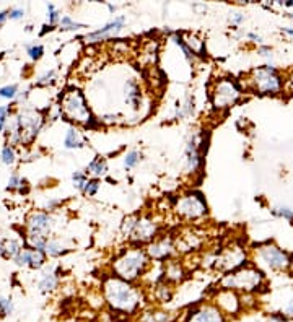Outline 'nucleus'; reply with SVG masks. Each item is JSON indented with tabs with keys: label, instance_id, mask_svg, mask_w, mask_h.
Segmentation results:
<instances>
[{
	"label": "nucleus",
	"instance_id": "nucleus-1",
	"mask_svg": "<svg viewBox=\"0 0 293 322\" xmlns=\"http://www.w3.org/2000/svg\"><path fill=\"white\" fill-rule=\"evenodd\" d=\"M103 299L113 313L134 316L142 309L145 296L144 291L134 283L125 280L108 275L103 280Z\"/></svg>",
	"mask_w": 293,
	"mask_h": 322
},
{
	"label": "nucleus",
	"instance_id": "nucleus-2",
	"mask_svg": "<svg viewBox=\"0 0 293 322\" xmlns=\"http://www.w3.org/2000/svg\"><path fill=\"white\" fill-rule=\"evenodd\" d=\"M148 265H150V257L146 254V250L140 246H135L125 249L119 255H116L111 267H113V273L116 277L134 283L135 280L142 278L146 273Z\"/></svg>",
	"mask_w": 293,
	"mask_h": 322
},
{
	"label": "nucleus",
	"instance_id": "nucleus-3",
	"mask_svg": "<svg viewBox=\"0 0 293 322\" xmlns=\"http://www.w3.org/2000/svg\"><path fill=\"white\" fill-rule=\"evenodd\" d=\"M264 286V273L257 265H244L220 278V290H233L238 293L254 295Z\"/></svg>",
	"mask_w": 293,
	"mask_h": 322
},
{
	"label": "nucleus",
	"instance_id": "nucleus-4",
	"mask_svg": "<svg viewBox=\"0 0 293 322\" xmlns=\"http://www.w3.org/2000/svg\"><path fill=\"white\" fill-rule=\"evenodd\" d=\"M62 112L69 121L85 125L87 129H97V121L88 107L87 99L78 88H70L65 91L62 98Z\"/></svg>",
	"mask_w": 293,
	"mask_h": 322
},
{
	"label": "nucleus",
	"instance_id": "nucleus-5",
	"mask_svg": "<svg viewBox=\"0 0 293 322\" xmlns=\"http://www.w3.org/2000/svg\"><path fill=\"white\" fill-rule=\"evenodd\" d=\"M247 85L254 93L275 96L284 88V78L274 65L266 64L251 70L247 76Z\"/></svg>",
	"mask_w": 293,
	"mask_h": 322
},
{
	"label": "nucleus",
	"instance_id": "nucleus-6",
	"mask_svg": "<svg viewBox=\"0 0 293 322\" xmlns=\"http://www.w3.org/2000/svg\"><path fill=\"white\" fill-rule=\"evenodd\" d=\"M254 260L259 269L274 270V272H289L292 269L290 254L272 241L262 243L254 248Z\"/></svg>",
	"mask_w": 293,
	"mask_h": 322
},
{
	"label": "nucleus",
	"instance_id": "nucleus-7",
	"mask_svg": "<svg viewBox=\"0 0 293 322\" xmlns=\"http://www.w3.org/2000/svg\"><path fill=\"white\" fill-rule=\"evenodd\" d=\"M241 95H243V90L238 85V81H235L233 78H219L215 80L214 88L210 91L212 106L219 111L228 109L238 103Z\"/></svg>",
	"mask_w": 293,
	"mask_h": 322
},
{
	"label": "nucleus",
	"instance_id": "nucleus-8",
	"mask_svg": "<svg viewBox=\"0 0 293 322\" xmlns=\"http://www.w3.org/2000/svg\"><path fill=\"white\" fill-rule=\"evenodd\" d=\"M174 212L178 217L188 222L193 220H200L209 213V207L204 198V194L199 191H189L184 196L176 198L174 202Z\"/></svg>",
	"mask_w": 293,
	"mask_h": 322
},
{
	"label": "nucleus",
	"instance_id": "nucleus-9",
	"mask_svg": "<svg viewBox=\"0 0 293 322\" xmlns=\"http://www.w3.org/2000/svg\"><path fill=\"white\" fill-rule=\"evenodd\" d=\"M247 264L246 259V250L240 246H233V248H226L223 249L219 255L214 257V269L220 270V272L231 273L235 270H238L241 267H244Z\"/></svg>",
	"mask_w": 293,
	"mask_h": 322
},
{
	"label": "nucleus",
	"instance_id": "nucleus-10",
	"mask_svg": "<svg viewBox=\"0 0 293 322\" xmlns=\"http://www.w3.org/2000/svg\"><path fill=\"white\" fill-rule=\"evenodd\" d=\"M183 322H228V318L214 303H204L191 306Z\"/></svg>",
	"mask_w": 293,
	"mask_h": 322
},
{
	"label": "nucleus",
	"instance_id": "nucleus-11",
	"mask_svg": "<svg viewBox=\"0 0 293 322\" xmlns=\"http://www.w3.org/2000/svg\"><path fill=\"white\" fill-rule=\"evenodd\" d=\"M43 125V117L34 111H24L17 119V130L15 135L22 142H31L38 135Z\"/></svg>",
	"mask_w": 293,
	"mask_h": 322
},
{
	"label": "nucleus",
	"instance_id": "nucleus-12",
	"mask_svg": "<svg viewBox=\"0 0 293 322\" xmlns=\"http://www.w3.org/2000/svg\"><path fill=\"white\" fill-rule=\"evenodd\" d=\"M160 231V224L156 223L155 218L148 217V215H142V217H137V222H135V226L130 233L129 239L137 244H144V243H153L156 236H158Z\"/></svg>",
	"mask_w": 293,
	"mask_h": 322
},
{
	"label": "nucleus",
	"instance_id": "nucleus-13",
	"mask_svg": "<svg viewBox=\"0 0 293 322\" xmlns=\"http://www.w3.org/2000/svg\"><path fill=\"white\" fill-rule=\"evenodd\" d=\"M214 304L226 316V318L238 316L240 311L243 309L241 295H238V291H233V290H219V293H217L214 298Z\"/></svg>",
	"mask_w": 293,
	"mask_h": 322
},
{
	"label": "nucleus",
	"instance_id": "nucleus-14",
	"mask_svg": "<svg viewBox=\"0 0 293 322\" xmlns=\"http://www.w3.org/2000/svg\"><path fill=\"white\" fill-rule=\"evenodd\" d=\"M146 254H148L150 260L153 262L165 264L171 259V255L176 252V243L171 236H161L155 239L153 243H150L146 246Z\"/></svg>",
	"mask_w": 293,
	"mask_h": 322
},
{
	"label": "nucleus",
	"instance_id": "nucleus-15",
	"mask_svg": "<svg viewBox=\"0 0 293 322\" xmlns=\"http://www.w3.org/2000/svg\"><path fill=\"white\" fill-rule=\"evenodd\" d=\"M202 150H200V135H193L186 143L184 161L188 173H195L202 163Z\"/></svg>",
	"mask_w": 293,
	"mask_h": 322
},
{
	"label": "nucleus",
	"instance_id": "nucleus-16",
	"mask_svg": "<svg viewBox=\"0 0 293 322\" xmlns=\"http://www.w3.org/2000/svg\"><path fill=\"white\" fill-rule=\"evenodd\" d=\"M124 23H125V18L124 17H118L114 20H111L109 23H106L103 28L97 29L93 33H88L85 36L87 43H97V41H104V39H111L114 36H118L124 28Z\"/></svg>",
	"mask_w": 293,
	"mask_h": 322
},
{
	"label": "nucleus",
	"instance_id": "nucleus-17",
	"mask_svg": "<svg viewBox=\"0 0 293 322\" xmlns=\"http://www.w3.org/2000/svg\"><path fill=\"white\" fill-rule=\"evenodd\" d=\"M44 254L46 252L39 249H22V252L15 257V262L17 265H29L31 269H41L46 260Z\"/></svg>",
	"mask_w": 293,
	"mask_h": 322
},
{
	"label": "nucleus",
	"instance_id": "nucleus-18",
	"mask_svg": "<svg viewBox=\"0 0 293 322\" xmlns=\"http://www.w3.org/2000/svg\"><path fill=\"white\" fill-rule=\"evenodd\" d=\"M28 228H29V233L33 234H41V236H46L52 228V220L48 213H31V217L28 220Z\"/></svg>",
	"mask_w": 293,
	"mask_h": 322
},
{
	"label": "nucleus",
	"instance_id": "nucleus-19",
	"mask_svg": "<svg viewBox=\"0 0 293 322\" xmlns=\"http://www.w3.org/2000/svg\"><path fill=\"white\" fill-rule=\"evenodd\" d=\"M186 278V269L183 262L179 260H168L165 262V267H163V280L168 282L170 285H176V283H181L183 280Z\"/></svg>",
	"mask_w": 293,
	"mask_h": 322
},
{
	"label": "nucleus",
	"instance_id": "nucleus-20",
	"mask_svg": "<svg viewBox=\"0 0 293 322\" xmlns=\"http://www.w3.org/2000/svg\"><path fill=\"white\" fill-rule=\"evenodd\" d=\"M124 93H125V103H127L134 111L140 109V103H142V90L140 85L134 78H129L124 85Z\"/></svg>",
	"mask_w": 293,
	"mask_h": 322
},
{
	"label": "nucleus",
	"instance_id": "nucleus-21",
	"mask_svg": "<svg viewBox=\"0 0 293 322\" xmlns=\"http://www.w3.org/2000/svg\"><path fill=\"white\" fill-rule=\"evenodd\" d=\"M179 38H181V41H183L186 46H188V49H189L194 55L204 57V55L207 54L205 41L202 39L199 34H195V33H181Z\"/></svg>",
	"mask_w": 293,
	"mask_h": 322
},
{
	"label": "nucleus",
	"instance_id": "nucleus-22",
	"mask_svg": "<svg viewBox=\"0 0 293 322\" xmlns=\"http://www.w3.org/2000/svg\"><path fill=\"white\" fill-rule=\"evenodd\" d=\"M173 295H174L173 288H171V285L168 282H165V280L155 285L153 296L158 303H170V301L173 299Z\"/></svg>",
	"mask_w": 293,
	"mask_h": 322
},
{
	"label": "nucleus",
	"instance_id": "nucleus-23",
	"mask_svg": "<svg viewBox=\"0 0 293 322\" xmlns=\"http://www.w3.org/2000/svg\"><path fill=\"white\" fill-rule=\"evenodd\" d=\"M87 173H88V174H92L95 179H97V177H103V176L108 174V163H106L104 158L97 156L92 163H88Z\"/></svg>",
	"mask_w": 293,
	"mask_h": 322
},
{
	"label": "nucleus",
	"instance_id": "nucleus-24",
	"mask_svg": "<svg viewBox=\"0 0 293 322\" xmlns=\"http://www.w3.org/2000/svg\"><path fill=\"white\" fill-rule=\"evenodd\" d=\"M139 322H174V318L165 311H145Z\"/></svg>",
	"mask_w": 293,
	"mask_h": 322
},
{
	"label": "nucleus",
	"instance_id": "nucleus-25",
	"mask_svg": "<svg viewBox=\"0 0 293 322\" xmlns=\"http://www.w3.org/2000/svg\"><path fill=\"white\" fill-rule=\"evenodd\" d=\"M64 145H65V148H69V150L82 148L85 145L82 135H80V132L75 129V127H70V129L67 130V134H65V139H64Z\"/></svg>",
	"mask_w": 293,
	"mask_h": 322
},
{
	"label": "nucleus",
	"instance_id": "nucleus-26",
	"mask_svg": "<svg viewBox=\"0 0 293 322\" xmlns=\"http://www.w3.org/2000/svg\"><path fill=\"white\" fill-rule=\"evenodd\" d=\"M22 252V246H20V243L13 241V239H7V241H3L0 244V254L3 255V257H17V255Z\"/></svg>",
	"mask_w": 293,
	"mask_h": 322
},
{
	"label": "nucleus",
	"instance_id": "nucleus-27",
	"mask_svg": "<svg viewBox=\"0 0 293 322\" xmlns=\"http://www.w3.org/2000/svg\"><path fill=\"white\" fill-rule=\"evenodd\" d=\"M57 283H59L57 273L48 272V273L43 275L41 282H39V290H41L43 293H49V291H54L55 288H57Z\"/></svg>",
	"mask_w": 293,
	"mask_h": 322
},
{
	"label": "nucleus",
	"instance_id": "nucleus-28",
	"mask_svg": "<svg viewBox=\"0 0 293 322\" xmlns=\"http://www.w3.org/2000/svg\"><path fill=\"white\" fill-rule=\"evenodd\" d=\"M44 252L50 257H57V255L64 254L65 252V248L62 241H59V239H52V241H48L46 248H44Z\"/></svg>",
	"mask_w": 293,
	"mask_h": 322
},
{
	"label": "nucleus",
	"instance_id": "nucleus-29",
	"mask_svg": "<svg viewBox=\"0 0 293 322\" xmlns=\"http://www.w3.org/2000/svg\"><path fill=\"white\" fill-rule=\"evenodd\" d=\"M140 158H142V155H140L137 150L129 151L127 155L124 156V168H125V170H132V168H135V166L139 165Z\"/></svg>",
	"mask_w": 293,
	"mask_h": 322
},
{
	"label": "nucleus",
	"instance_id": "nucleus-30",
	"mask_svg": "<svg viewBox=\"0 0 293 322\" xmlns=\"http://www.w3.org/2000/svg\"><path fill=\"white\" fill-rule=\"evenodd\" d=\"M272 215H275V217H279V218H284V220H287V222H293V210L289 207L272 208Z\"/></svg>",
	"mask_w": 293,
	"mask_h": 322
},
{
	"label": "nucleus",
	"instance_id": "nucleus-31",
	"mask_svg": "<svg viewBox=\"0 0 293 322\" xmlns=\"http://www.w3.org/2000/svg\"><path fill=\"white\" fill-rule=\"evenodd\" d=\"M98 189H99V181H98V179H88V182L85 184V187H83L82 192L85 194V196L93 197V196H97Z\"/></svg>",
	"mask_w": 293,
	"mask_h": 322
},
{
	"label": "nucleus",
	"instance_id": "nucleus-32",
	"mask_svg": "<svg viewBox=\"0 0 293 322\" xmlns=\"http://www.w3.org/2000/svg\"><path fill=\"white\" fill-rule=\"evenodd\" d=\"M194 112V101L191 99V98H188L183 103V106H179V109H178V117H188V116H191Z\"/></svg>",
	"mask_w": 293,
	"mask_h": 322
},
{
	"label": "nucleus",
	"instance_id": "nucleus-33",
	"mask_svg": "<svg viewBox=\"0 0 293 322\" xmlns=\"http://www.w3.org/2000/svg\"><path fill=\"white\" fill-rule=\"evenodd\" d=\"M72 181H73V186H75V187L80 189V191H83L85 184L88 182V177H87V174H85V173H82V171H75L73 174H72Z\"/></svg>",
	"mask_w": 293,
	"mask_h": 322
},
{
	"label": "nucleus",
	"instance_id": "nucleus-34",
	"mask_svg": "<svg viewBox=\"0 0 293 322\" xmlns=\"http://www.w3.org/2000/svg\"><path fill=\"white\" fill-rule=\"evenodd\" d=\"M12 313H13V303H12V299L2 298V296H0V316H2V318H5V316H10Z\"/></svg>",
	"mask_w": 293,
	"mask_h": 322
},
{
	"label": "nucleus",
	"instance_id": "nucleus-35",
	"mask_svg": "<svg viewBox=\"0 0 293 322\" xmlns=\"http://www.w3.org/2000/svg\"><path fill=\"white\" fill-rule=\"evenodd\" d=\"M59 22H60V26H62L64 29H78V28H83V25H82V23L73 22V20L70 18V17H67V15L60 18Z\"/></svg>",
	"mask_w": 293,
	"mask_h": 322
},
{
	"label": "nucleus",
	"instance_id": "nucleus-36",
	"mask_svg": "<svg viewBox=\"0 0 293 322\" xmlns=\"http://www.w3.org/2000/svg\"><path fill=\"white\" fill-rule=\"evenodd\" d=\"M2 161L5 163V165H12V163L15 161V151L12 147H3L2 148Z\"/></svg>",
	"mask_w": 293,
	"mask_h": 322
},
{
	"label": "nucleus",
	"instance_id": "nucleus-37",
	"mask_svg": "<svg viewBox=\"0 0 293 322\" xmlns=\"http://www.w3.org/2000/svg\"><path fill=\"white\" fill-rule=\"evenodd\" d=\"M174 43L178 44V48H179V49H181V50H183V52H184L186 59H188L191 64H193V62H194V57H195V55H194V54L191 52V50L188 49V46H186V44L183 43V41H181V38H179V36H176V38H174Z\"/></svg>",
	"mask_w": 293,
	"mask_h": 322
},
{
	"label": "nucleus",
	"instance_id": "nucleus-38",
	"mask_svg": "<svg viewBox=\"0 0 293 322\" xmlns=\"http://www.w3.org/2000/svg\"><path fill=\"white\" fill-rule=\"evenodd\" d=\"M43 52H44V48H43L41 44L29 46V48H28V54H29V57H31L33 60H38L43 55Z\"/></svg>",
	"mask_w": 293,
	"mask_h": 322
},
{
	"label": "nucleus",
	"instance_id": "nucleus-39",
	"mask_svg": "<svg viewBox=\"0 0 293 322\" xmlns=\"http://www.w3.org/2000/svg\"><path fill=\"white\" fill-rule=\"evenodd\" d=\"M15 95H17V85H8V86H3V88H0V96L2 98H15Z\"/></svg>",
	"mask_w": 293,
	"mask_h": 322
},
{
	"label": "nucleus",
	"instance_id": "nucleus-40",
	"mask_svg": "<svg viewBox=\"0 0 293 322\" xmlns=\"http://www.w3.org/2000/svg\"><path fill=\"white\" fill-rule=\"evenodd\" d=\"M48 17H49V25L52 26V25L59 20V12L55 10V7L52 3H48Z\"/></svg>",
	"mask_w": 293,
	"mask_h": 322
},
{
	"label": "nucleus",
	"instance_id": "nucleus-41",
	"mask_svg": "<svg viewBox=\"0 0 293 322\" xmlns=\"http://www.w3.org/2000/svg\"><path fill=\"white\" fill-rule=\"evenodd\" d=\"M55 78V72L50 70L49 74H46L44 76H41V78L38 80V85H48V83H52Z\"/></svg>",
	"mask_w": 293,
	"mask_h": 322
},
{
	"label": "nucleus",
	"instance_id": "nucleus-42",
	"mask_svg": "<svg viewBox=\"0 0 293 322\" xmlns=\"http://www.w3.org/2000/svg\"><path fill=\"white\" fill-rule=\"evenodd\" d=\"M257 54H259L261 57L270 59L272 57V48L270 46H259V48H257Z\"/></svg>",
	"mask_w": 293,
	"mask_h": 322
},
{
	"label": "nucleus",
	"instance_id": "nucleus-43",
	"mask_svg": "<svg viewBox=\"0 0 293 322\" xmlns=\"http://www.w3.org/2000/svg\"><path fill=\"white\" fill-rule=\"evenodd\" d=\"M230 20H231V25H233V26H240V25L244 22V15L240 13V12H236V13L231 15Z\"/></svg>",
	"mask_w": 293,
	"mask_h": 322
},
{
	"label": "nucleus",
	"instance_id": "nucleus-44",
	"mask_svg": "<svg viewBox=\"0 0 293 322\" xmlns=\"http://www.w3.org/2000/svg\"><path fill=\"white\" fill-rule=\"evenodd\" d=\"M270 319L275 321V322H290V319L287 318L285 313H272L270 314Z\"/></svg>",
	"mask_w": 293,
	"mask_h": 322
},
{
	"label": "nucleus",
	"instance_id": "nucleus-45",
	"mask_svg": "<svg viewBox=\"0 0 293 322\" xmlns=\"http://www.w3.org/2000/svg\"><path fill=\"white\" fill-rule=\"evenodd\" d=\"M22 182H23L22 179L13 174L12 177H10V181H8V189H17V187L22 186Z\"/></svg>",
	"mask_w": 293,
	"mask_h": 322
},
{
	"label": "nucleus",
	"instance_id": "nucleus-46",
	"mask_svg": "<svg viewBox=\"0 0 293 322\" xmlns=\"http://www.w3.org/2000/svg\"><path fill=\"white\" fill-rule=\"evenodd\" d=\"M7 114H8L7 107H0V130H3V127H5V122H7Z\"/></svg>",
	"mask_w": 293,
	"mask_h": 322
},
{
	"label": "nucleus",
	"instance_id": "nucleus-47",
	"mask_svg": "<svg viewBox=\"0 0 293 322\" xmlns=\"http://www.w3.org/2000/svg\"><path fill=\"white\" fill-rule=\"evenodd\" d=\"M23 8H13V10H10L8 12V17L10 18H13V20H18V18H22L23 17Z\"/></svg>",
	"mask_w": 293,
	"mask_h": 322
},
{
	"label": "nucleus",
	"instance_id": "nucleus-48",
	"mask_svg": "<svg viewBox=\"0 0 293 322\" xmlns=\"http://www.w3.org/2000/svg\"><path fill=\"white\" fill-rule=\"evenodd\" d=\"M246 38H247V39H251L252 43H257V44H261V43H262V38H261L259 34H256V33H247V34H246Z\"/></svg>",
	"mask_w": 293,
	"mask_h": 322
},
{
	"label": "nucleus",
	"instance_id": "nucleus-49",
	"mask_svg": "<svg viewBox=\"0 0 293 322\" xmlns=\"http://www.w3.org/2000/svg\"><path fill=\"white\" fill-rule=\"evenodd\" d=\"M285 316H287V318H289V319L293 318V299L289 303V306H287V308H285Z\"/></svg>",
	"mask_w": 293,
	"mask_h": 322
},
{
	"label": "nucleus",
	"instance_id": "nucleus-50",
	"mask_svg": "<svg viewBox=\"0 0 293 322\" xmlns=\"http://www.w3.org/2000/svg\"><path fill=\"white\" fill-rule=\"evenodd\" d=\"M116 119H118V117L116 116H113V114H108V116H103V122H106V124H113V122H116Z\"/></svg>",
	"mask_w": 293,
	"mask_h": 322
},
{
	"label": "nucleus",
	"instance_id": "nucleus-51",
	"mask_svg": "<svg viewBox=\"0 0 293 322\" xmlns=\"http://www.w3.org/2000/svg\"><path fill=\"white\" fill-rule=\"evenodd\" d=\"M287 90H289L290 93L293 95V74L289 76V78H287Z\"/></svg>",
	"mask_w": 293,
	"mask_h": 322
},
{
	"label": "nucleus",
	"instance_id": "nucleus-52",
	"mask_svg": "<svg viewBox=\"0 0 293 322\" xmlns=\"http://www.w3.org/2000/svg\"><path fill=\"white\" fill-rule=\"evenodd\" d=\"M280 29H282V31H284V33H287V34L292 36V38H293V28H290V26H285V28H280Z\"/></svg>",
	"mask_w": 293,
	"mask_h": 322
},
{
	"label": "nucleus",
	"instance_id": "nucleus-53",
	"mask_svg": "<svg viewBox=\"0 0 293 322\" xmlns=\"http://www.w3.org/2000/svg\"><path fill=\"white\" fill-rule=\"evenodd\" d=\"M279 5H285L287 8H293V0H289V2H279Z\"/></svg>",
	"mask_w": 293,
	"mask_h": 322
},
{
	"label": "nucleus",
	"instance_id": "nucleus-54",
	"mask_svg": "<svg viewBox=\"0 0 293 322\" xmlns=\"http://www.w3.org/2000/svg\"><path fill=\"white\" fill-rule=\"evenodd\" d=\"M7 17H8V12H0V23H2Z\"/></svg>",
	"mask_w": 293,
	"mask_h": 322
},
{
	"label": "nucleus",
	"instance_id": "nucleus-55",
	"mask_svg": "<svg viewBox=\"0 0 293 322\" xmlns=\"http://www.w3.org/2000/svg\"><path fill=\"white\" fill-rule=\"evenodd\" d=\"M108 8H109V12H116V7H114V5H111V3H109V5H108Z\"/></svg>",
	"mask_w": 293,
	"mask_h": 322
},
{
	"label": "nucleus",
	"instance_id": "nucleus-56",
	"mask_svg": "<svg viewBox=\"0 0 293 322\" xmlns=\"http://www.w3.org/2000/svg\"><path fill=\"white\" fill-rule=\"evenodd\" d=\"M67 322H83V321H80V319H70V321H67Z\"/></svg>",
	"mask_w": 293,
	"mask_h": 322
},
{
	"label": "nucleus",
	"instance_id": "nucleus-57",
	"mask_svg": "<svg viewBox=\"0 0 293 322\" xmlns=\"http://www.w3.org/2000/svg\"><path fill=\"white\" fill-rule=\"evenodd\" d=\"M287 17H289L290 20H293V13H287Z\"/></svg>",
	"mask_w": 293,
	"mask_h": 322
},
{
	"label": "nucleus",
	"instance_id": "nucleus-58",
	"mask_svg": "<svg viewBox=\"0 0 293 322\" xmlns=\"http://www.w3.org/2000/svg\"><path fill=\"white\" fill-rule=\"evenodd\" d=\"M290 259H292V267H293V254H290Z\"/></svg>",
	"mask_w": 293,
	"mask_h": 322
}]
</instances>
